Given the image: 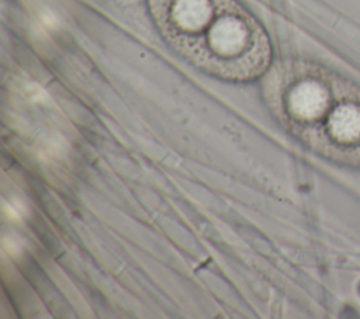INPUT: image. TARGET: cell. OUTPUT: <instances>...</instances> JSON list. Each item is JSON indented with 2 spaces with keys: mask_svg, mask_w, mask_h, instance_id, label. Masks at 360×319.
I'll use <instances>...</instances> for the list:
<instances>
[{
  "mask_svg": "<svg viewBox=\"0 0 360 319\" xmlns=\"http://www.w3.org/2000/svg\"><path fill=\"white\" fill-rule=\"evenodd\" d=\"M148 4L169 45L208 74L246 82L267 70V35L236 0H148Z\"/></svg>",
  "mask_w": 360,
  "mask_h": 319,
  "instance_id": "cell-1",
  "label": "cell"
},
{
  "mask_svg": "<svg viewBox=\"0 0 360 319\" xmlns=\"http://www.w3.org/2000/svg\"><path fill=\"white\" fill-rule=\"evenodd\" d=\"M277 119L309 149L360 169V91L318 69L278 65L264 83Z\"/></svg>",
  "mask_w": 360,
  "mask_h": 319,
  "instance_id": "cell-2",
  "label": "cell"
}]
</instances>
